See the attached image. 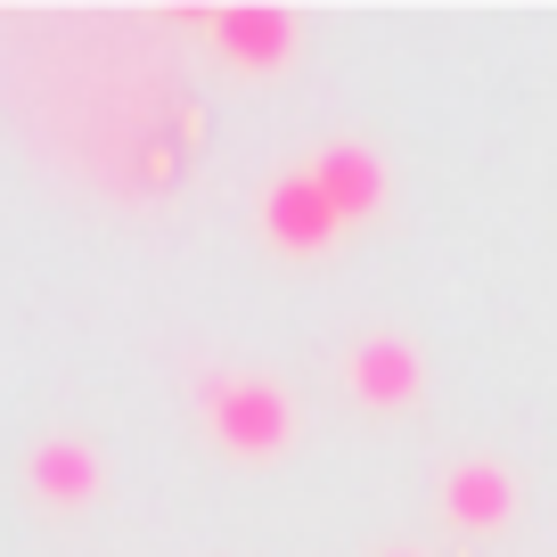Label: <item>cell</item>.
<instances>
[{
    "instance_id": "cell-1",
    "label": "cell",
    "mask_w": 557,
    "mask_h": 557,
    "mask_svg": "<svg viewBox=\"0 0 557 557\" xmlns=\"http://www.w3.org/2000/svg\"><path fill=\"white\" fill-rule=\"evenodd\" d=\"M197 401H206L213 443H222V451H238V459H262V451H278V443L296 435L287 394H278V385H262V377H206V385H197Z\"/></svg>"
},
{
    "instance_id": "cell-5",
    "label": "cell",
    "mask_w": 557,
    "mask_h": 557,
    "mask_svg": "<svg viewBox=\"0 0 557 557\" xmlns=\"http://www.w3.org/2000/svg\"><path fill=\"white\" fill-rule=\"evenodd\" d=\"M304 173L320 181V197L336 206V222H361V213H377L385 197V164L369 157V148H352V139H336V148H320Z\"/></svg>"
},
{
    "instance_id": "cell-8",
    "label": "cell",
    "mask_w": 557,
    "mask_h": 557,
    "mask_svg": "<svg viewBox=\"0 0 557 557\" xmlns=\"http://www.w3.org/2000/svg\"><path fill=\"white\" fill-rule=\"evenodd\" d=\"M394 557H410V549H394Z\"/></svg>"
},
{
    "instance_id": "cell-2",
    "label": "cell",
    "mask_w": 557,
    "mask_h": 557,
    "mask_svg": "<svg viewBox=\"0 0 557 557\" xmlns=\"http://www.w3.org/2000/svg\"><path fill=\"white\" fill-rule=\"evenodd\" d=\"M336 206L320 197L312 173H278L271 189H262V238L278 246V255H320V246H336Z\"/></svg>"
},
{
    "instance_id": "cell-6",
    "label": "cell",
    "mask_w": 557,
    "mask_h": 557,
    "mask_svg": "<svg viewBox=\"0 0 557 557\" xmlns=\"http://www.w3.org/2000/svg\"><path fill=\"white\" fill-rule=\"evenodd\" d=\"M418 352L401 345V336H369V345H352V361H345V385L361 401H377V410H401V401H418Z\"/></svg>"
},
{
    "instance_id": "cell-7",
    "label": "cell",
    "mask_w": 557,
    "mask_h": 557,
    "mask_svg": "<svg viewBox=\"0 0 557 557\" xmlns=\"http://www.w3.org/2000/svg\"><path fill=\"white\" fill-rule=\"evenodd\" d=\"M443 508H451V524H468V533H500V524L517 517V484H508V468H492V459H459L451 484H443Z\"/></svg>"
},
{
    "instance_id": "cell-3",
    "label": "cell",
    "mask_w": 557,
    "mask_h": 557,
    "mask_svg": "<svg viewBox=\"0 0 557 557\" xmlns=\"http://www.w3.org/2000/svg\"><path fill=\"white\" fill-rule=\"evenodd\" d=\"M25 484H34L50 508H83V500H99L107 468H99V451H90L83 435H50V443H34V459H25Z\"/></svg>"
},
{
    "instance_id": "cell-4",
    "label": "cell",
    "mask_w": 557,
    "mask_h": 557,
    "mask_svg": "<svg viewBox=\"0 0 557 557\" xmlns=\"http://www.w3.org/2000/svg\"><path fill=\"white\" fill-rule=\"evenodd\" d=\"M206 34L222 41V58H238V66H287L296 41H304L287 9H213Z\"/></svg>"
}]
</instances>
